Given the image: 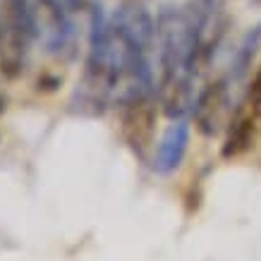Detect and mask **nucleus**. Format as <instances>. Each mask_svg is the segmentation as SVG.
<instances>
[{
    "label": "nucleus",
    "instance_id": "obj_2",
    "mask_svg": "<svg viewBox=\"0 0 261 261\" xmlns=\"http://www.w3.org/2000/svg\"><path fill=\"white\" fill-rule=\"evenodd\" d=\"M36 41V17L29 0L0 3V72L15 80L24 70V58Z\"/></svg>",
    "mask_w": 261,
    "mask_h": 261
},
{
    "label": "nucleus",
    "instance_id": "obj_3",
    "mask_svg": "<svg viewBox=\"0 0 261 261\" xmlns=\"http://www.w3.org/2000/svg\"><path fill=\"white\" fill-rule=\"evenodd\" d=\"M187 22L194 39V72H204L214 58L216 48L221 46L225 29H228V15L223 12L218 0H190L185 8Z\"/></svg>",
    "mask_w": 261,
    "mask_h": 261
},
{
    "label": "nucleus",
    "instance_id": "obj_11",
    "mask_svg": "<svg viewBox=\"0 0 261 261\" xmlns=\"http://www.w3.org/2000/svg\"><path fill=\"white\" fill-rule=\"evenodd\" d=\"M48 3H53L56 8H60L63 12H67V15L82 12V10L89 5V0H48Z\"/></svg>",
    "mask_w": 261,
    "mask_h": 261
},
{
    "label": "nucleus",
    "instance_id": "obj_7",
    "mask_svg": "<svg viewBox=\"0 0 261 261\" xmlns=\"http://www.w3.org/2000/svg\"><path fill=\"white\" fill-rule=\"evenodd\" d=\"M261 132V106L252 101L249 96H245L238 103V108L232 113V118L228 122V137L223 144V159H235L240 153H245L254 146L256 137Z\"/></svg>",
    "mask_w": 261,
    "mask_h": 261
},
{
    "label": "nucleus",
    "instance_id": "obj_8",
    "mask_svg": "<svg viewBox=\"0 0 261 261\" xmlns=\"http://www.w3.org/2000/svg\"><path fill=\"white\" fill-rule=\"evenodd\" d=\"M111 24L135 48L151 53L153 41H156V19L151 17V12L144 5H139L137 0L120 3L111 17Z\"/></svg>",
    "mask_w": 261,
    "mask_h": 261
},
{
    "label": "nucleus",
    "instance_id": "obj_6",
    "mask_svg": "<svg viewBox=\"0 0 261 261\" xmlns=\"http://www.w3.org/2000/svg\"><path fill=\"white\" fill-rule=\"evenodd\" d=\"M230 113H232V106H230L228 80H216L199 91L192 108V118L204 137H216L228 125Z\"/></svg>",
    "mask_w": 261,
    "mask_h": 261
},
{
    "label": "nucleus",
    "instance_id": "obj_9",
    "mask_svg": "<svg viewBox=\"0 0 261 261\" xmlns=\"http://www.w3.org/2000/svg\"><path fill=\"white\" fill-rule=\"evenodd\" d=\"M190 144V125L185 120H173V125L161 137L156 153H153V170L159 175H168L177 170L185 159V151Z\"/></svg>",
    "mask_w": 261,
    "mask_h": 261
},
{
    "label": "nucleus",
    "instance_id": "obj_4",
    "mask_svg": "<svg viewBox=\"0 0 261 261\" xmlns=\"http://www.w3.org/2000/svg\"><path fill=\"white\" fill-rule=\"evenodd\" d=\"M36 17V39L48 56L72 60L77 48V27L72 22V15L63 12L48 0H39L34 8Z\"/></svg>",
    "mask_w": 261,
    "mask_h": 261
},
{
    "label": "nucleus",
    "instance_id": "obj_5",
    "mask_svg": "<svg viewBox=\"0 0 261 261\" xmlns=\"http://www.w3.org/2000/svg\"><path fill=\"white\" fill-rule=\"evenodd\" d=\"M159 120V96L144 94L122 106V137L135 156L146 159Z\"/></svg>",
    "mask_w": 261,
    "mask_h": 261
},
{
    "label": "nucleus",
    "instance_id": "obj_12",
    "mask_svg": "<svg viewBox=\"0 0 261 261\" xmlns=\"http://www.w3.org/2000/svg\"><path fill=\"white\" fill-rule=\"evenodd\" d=\"M256 3H261V0H256Z\"/></svg>",
    "mask_w": 261,
    "mask_h": 261
},
{
    "label": "nucleus",
    "instance_id": "obj_10",
    "mask_svg": "<svg viewBox=\"0 0 261 261\" xmlns=\"http://www.w3.org/2000/svg\"><path fill=\"white\" fill-rule=\"evenodd\" d=\"M259 46H261V27H256V29H252V32L245 36V41L240 43L238 53L232 58V80L235 82L245 77V72L249 70V65H252Z\"/></svg>",
    "mask_w": 261,
    "mask_h": 261
},
{
    "label": "nucleus",
    "instance_id": "obj_1",
    "mask_svg": "<svg viewBox=\"0 0 261 261\" xmlns=\"http://www.w3.org/2000/svg\"><path fill=\"white\" fill-rule=\"evenodd\" d=\"M156 41H159L161 82L159 87H170L180 82H194V39L185 15V8L163 5L156 17Z\"/></svg>",
    "mask_w": 261,
    "mask_h": 261
}]
</instances>
